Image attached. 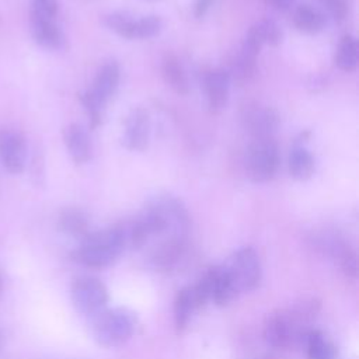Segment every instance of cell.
Returning a JSON list of instances; mask_svg holds the SVG:
<instances>
[{
    "label": "cell",
    "instance_id": "cell-13",
    "mask_svg": "<svg viewBox=\"0 0 359 359\" xmlns=\"http://www.w3.org/2000/svg\"><path fill=\"white\" fill-rule=\"evenodd\" d=\"M230 76L224 69H212L205 74L203 87L208 107L212 114H219L229 100Z\"/></svg>",
    "mask_w": 359,
    "mask_h": 359
},
{
    "label": "cell",
    "instance_id": "cell-22",
    "mask_svg": "<svg viewBox=\"0 0 359 359\" xmlns=\"http://www.w3.org/2000/svg\"><path fill=\"white\" fill-rule=\"evenodd\" d=\"M196 309L198 307L195 304L191 286L181 289L177 293V297L174 302V324L177 331H182L188 325L191 316Z\"/></svg>",
    "mask_w": 359,
    "mask_h": 359
},
{
    "label": "cell",
    "instance_id": "cell-10",
    "mask_svg": "<svg viewBox=\"0 0 359 359\" xmlns=\"http://www.w3.org/2000/svg\"><path fill=\"white\" fill-rule=\"evenodd\" d=\"M150 135V118L146 109L135 108L125 119L122 142L126 149L143 151L147 147Z\"/></svg>",
    "mask_w": 359,
    "mask_h": 359
},
{
    "label": "cell",
    "instance_id": "cell-3",
    "mask_svg": "<svg viewBox=\"0 0 359 359\" xmlns=\"http://www.w3.org/2000/svg\"><path fill=\"white\" fill-rule=\"evenodd\" d=\"M137 327L135 313L118 307L104 310L94 317L93 335L95 341L107 348H114L129 341Z\"/></svg>",
    "mask_w": 359,
    "mask_h": 359
},
{
    "label": "cell",
    "instance_id": "cell-2",
    "mask_svg": "<svg viewBox=\"0 0 359 359\" xmlns=\"http://www.w3.org/2000/svg\"><path fill=\"white\" fill-rule=\"evenodd\" d=\"M314 316L313 304H302L293 311H278L268 317L264 327V338L273 348H287L307 335L306 323Z\"/></svg>",
    "mask_w": 359,
    "mask_h": 359
},
{
    "label": "cell",
    "instance_id": "cell-24",
    "mask_svg": "<svg viewBox=\"0 0 359 359\" xmlns=\"http://www.w3.org/2000/svg\"><path fill=\"white\" fill-rule=\"evenodd\" d=\"M135 22L136 20L123 11H114L104 15V24L126 39H135Z\"/></svg>",
    "mask_w": 359,
    "mask_h": 359
},
{
    "label": "cell",
    "instance_id": "cell-20",
    "mask_svg": "<svg viewBox=\"0 0 359 359\" xmlns=\"http://www.w3.org/2000/svg\"><path fill=\"white\" fill-rule=\"evenodd\" d=\"M57 224L63 233H66L72 237L83 238L90 233L87 216L84 215V212H81L80 209H76V208L63 209L59 215Z\"/></svg>",
    "mask_w": 359,
    "mask_h": 359
},
{
    "label": "cell",
    "instance_id": "cell-5",
    "mask_svg": "<svg viewBox=\"0 0 359 359\" xmlns=\"http://www.w3.org/2000/svg\"><path fill=\"white\" fill-rule=\"evenodd\" d=\"M229 278L231 279L237 293L254 290L262 276L259 257L251 247H243L237 250L223 265Z\"/></svg>",
    "mask_w": 359,
    "mask_h": 359
},
{
    "label": "cell",
    "instance_id": "cell-6",
    "mask_svg": "<svg viewBox=\"0 0 359 359\" xmlns=\"http://www.w3.org/2000/svg\"><path fill=\"white\" fill-rule=\"evenodd\" d=\"M70 297L80 313L95 317L107 307L108 290L98 278L83 275L72 282Z\"/></svg>",
    "mask_w": 359,
    "mask_h": 359
},
{
    "label": "cell",
    "instance_id": "cell-27",
    "mask_svg": "<svg viewBox=\"0 0 359 359\" xmlns=\"http://www.w3.org/2000/svg\"><path fill=\"white\" fill-rule=\"evenodd\" d=\"M80 101H81V104H83V107H84V111H86V114H87V116H88V121H90V126L94 129V128H97L100 123H101V121H102V111H104V105L102 104H100L93 95H91V93L90 91H84V93H81L80 95Z\"/></svg>",
    "mask_w": 359,
    "mask_h": 359
},
{
    "label": "cell",
    "instance_id": "cell-15",
    "mask_svg": "<svg viewBox=\"0 0 359 359\" xmlns=\"http://www.w3.org/2000/svg\"><path fill=\"white\" fill-rule=\"evenodd\" d=\"M119 76L121 70L118 63L115 60H109L100 67V70L95 74L93 87L88 91L100 104L105 107V104L114 97V94L118 90Z\"/></svg>",
    "mask_w": 359,
    "mask_h": 359
},
{
    "label": "cell",
    "instance_id": "cell-31",
    "mask_svg": "<svg viewBox=\"0 0 359 359\" xmlns=\"http://www.w3.org/2000/svg\"><path fill=\"white\" fill-rule=\"evenodd\" d=\"M271 6H273L275 8H286L289 7V4L292 3V0H266Z\"/></svg>",
    "mask_w": 359,
    "mask_h": 359
},
{
    "label": "cell",
    "instance_id": "cell-25",
    "mask_svg": "<svg viewBox=\"0 0 359 359\" xmlns=\"http://www.w3.org/2000/svg\"><path fill=\"white\" fill-rule=\"evenodd\" d=\"M258 35L262 45L268 43L271 46H278L282 42V29L276 21L269 18H262L251 25Z\"/></svg>",
    "mask_w": 359,
    "mask_h": 359
},
{
    "label": "cell",
    "instance_id": "cell-11",
    "mask_svg": "<svg viewBox=\"0 0 359 359\" xmlns=\"http://www.w3.org/2000/svg\"><path fill=\"white\" fill-rule=\"evenodd\" d=\"M199 282L202 283L208 299L219 306L230 303L237 294V290L231 279L229 278L224 266L210 268Z\"/></svg>",
    "mask_w": 359,
    "mask_h": 359
},
{
    "label": "cell",
    "instance_id": "cell-30",
    "mask_svg": "<svg viewBox=\"0 0 359 359\" xmlns=\"http://www.w3.org/2000/svg\"><path fill=\"white\" fill-rule=\"evenodd\" d=\"M213 0H195V6H194V14L196 18H201L206 14V11L209 10L210 4Z\"/></svg>",
    "mask_w": 359,
    "mask_h": 359
},
{
    "label": "cell",
    "instance_id": "cell-8",
    "mask_svg": "<svg viewBox=\"0 0 359 359\" xmlns=\"http://www.w3.org/2000/svg\"><path fill=\"white\" fill-rule=\"evenodd\" d=\"M0 161L11 174H20L25 168L27 144L18 132L0 129Z\"/></svg>",
    "mask_w": 359,
    "mask_h": 359
},
{
    "label": "cell",
    "instance_id": "cell-1",
    "mask_svg": "<svg viewBox=\"0 0 359 359\" xmlns=\"http://www.w3.org/2000/svg\"><path fill=\"white\" fill-rule=\"evenodd\" d=\"M125 248L123 224H115L83 237L73 258L90 268H105L112 265Z\"/></svg>",
    "mask_w": 359,
    "mask_h": 359
},
{
    "label": "cell",
    "instance_id": "cell-9",
    "mask_svg": "<svg viewBox=\"0 0 359 359\" xmlns=\"http://www.w3.org/2000/svg\"><path fill=\"white\" fill-rule=\"evenodd\" d=\"M29 25L31 34L38 45L46 49H59L63 46V34L52 15L32 6L29 10Z\"/></svg>",
    "mask_w": 359,
    "mask_h": 359
},
{
    "label": "cell",
    "instance_id": "cell-18",
    "mask_svg": "<svg viewBox=\"0 0 359 359\" xmlns=\"http://www.w3.org/2000/svg\"><path fill=\"white\" fill-rule=\"evenodd\" d=\"M293 24L302 32L317 34L324 28L325 17L318 8L310 4H300L293 11Z\"/></svg>",
    "mask_w": 359,
    "mask_h": 359
},
{
    "label": "cell",
    "instance_id": "cell-33",
    "mask_svg": "<svg viewBox=\"0 0 359 359\" xmlns=\"http://www.w3.org/2000/svg\"><path fill=\"white\" fill-rule=\"evenodd\" d=\"M146 1H150V3H154V1H161V0H146Z\"/></svg>",
    "mask_w": 359,
    "mask_h": 359
},
{
    "label": "cell",
    "instance_id": "cell-26",
    "mask_svg": "<svg viewBox=\"0 0 359 359\" xmlns=\"http://www.w3.org/2000/svg\"><path fill=\"white\" fill-rule=\"evenodd\" d=\"M161 25V18L154 14L137 18L135 22V39H147L157 35Z\"/></svg>",
    "mask_w": 359,
    "mask_h": 359
},
{
    "label": "cell",
    "instance_id": "cell-14",
    "mask_svg": "<svg viewBox=\"0 0 359 359\" xmlns=\"http://www.w3.org/2000/svg\"><path fill=\"white\" fill-rule=\"evenodd\" d=\"M187 250V238H161L150 251V262L160 271L174 269Z\"/></svg>",
    "mask_w": 359,
    "mask_h": 359
},
{
    "label": "cell",
    "instance_id": "cell-21",
    "mask_svg": "<svg viewBox=\"0 0 359 359\" xmlns=\"http://www.w3.org/2000/svg\"><path fill=\"white\" fill-rule=\"evenodd\" d=\"M307 359H335L337 351L334 344L317 330H310L304 338Z\"/></svg>",
    "mask_w": 359,
    "mask_h": 359
},
{
    "label": "cell",
    "instance_id": "cell-32",
    "mask_svg": "<svg viewBox=\"0 0 359 359\" xmlns=\"http://www.w3.org/2000/svg\"><path fill=\"white\" fill-rule=\"evenodd\" d=\"M1 287H3V279H1V273H0V292H1Z\"/></svg>",
    "mask_w": 359,
    "mask_h": 359
},
{
    "label": "cell",
    "instance_id": "cell-12",
    "mask_svg": "<svg viewBox=\"0 0 359 359\" xmlns=\"http://www.w3.org/2000/svg\"><path fill=\"white\" fill-rule=\"evenodd\" d=\"M245 129L254 136L259 137H272L276 129L279 128V114L271 107L254 105L248 108L243 116Z\"/></svg>",
    "mask_w": 359,
    "mask_h": 359
},
{
    "label": "cell",
    "instance_id": "cell-17",
    "mask_svg": "<svg viewBox=\"0 0 359 359\" xmlns=\"http://www.w3.org/2000/svg\"><path fill=\"white\" fill-rule=\"evenodd\" d=\"M161 74L167 86L178 95H187L189 93L188 76L175 55L172 53L164 55L161 60Z\"/></svg>",
    "mask_w": 359,
    "mask_h": 359
},
{
    "label": "cell",
    "instance_id": "cell-4",
    "mask_svg": "<svg viewBox=\"0 0 359 359\" xmlns=\"http://www.w3.org/2000/svg\"><path fill=\"white\" fill-rule=\"evenodd\" d=\"M279 167V150L273 137L254 139L245 154V172L255 184L271 181Z\"/></svg>",
    "mask_w": 359,
    "mask_h": 359
},
{
    "label": "cell",
    "instance_id": "cell-28",
    "mask_svg": "<svg viewBox=\"0 0 359 359\" xmlns=\"http://www.w3.org/2000/svg\"><path fill=\"white\" fill-rule=\"evenodd\" d=\"M323 6L327 8L334 20H344L348 13L346 0H321Z\"/></svg>",
    "mask_w": 359,
    "mask_h": 359
},
{
    "label": "cell",
    "instance_id": "cell-19",
    "mask_svg": "<svg viewBox=\"0 0 359 359\" xmlns=\"http://www.w3.org/2000/svg\"><path fill=\"white\" fill-rule=\"evenodd\" d=\"M289 174L296 181H306L314 172V158L303 146H294L287 160Z\"/></svg>",
    "mask_w": 359,
    "mask_h": 359
},
{
    "label": "cell",
    "instance_id": "cell-29",
    "mask_svg": "<svg viewBox=\"0 0 359 359\" xmlns=\"http://www.w3.org/2000/svg\"><path fill=\"white\" fill-rule=\"evenodd\" d=\"M34 7L42 10L43 13L55 17L57 13V1L56 0H32Z\"/></svg>",
    "mask_w": 359,
    "mask_h": 359
},
{
    "label": "cell",
    "instance_id": "cell-16",
    "mask_svg": "<svg viewBox=\"0 0 359 359\" xmlns=\"http://www.w3.org/2000/svg\"><path fill=\"white\" fill-rule=\"evenodd\" d=\"M66 149L76 164H84L91 156V144L87 132L77 123H70L63 130Z\"/></svg>",
    "mask_w": 359,
    "mask_h": 359
},
{
    "label": "cell",
    "instance_id": "cell-7",
    "mask_svg": "<svg viewBox=\"0 0 359 359\" xmlns=\"http://www.w3.org/2000/svg\"><path fill=\"white\" fill-rule=\"evenodd\" d=\"M261 48H262V42L257 36L255 31L250 27L245 34V38L240 46V50L234 59L231 74L229 73L230 79L233 77L237 83L248 81L255 72L257 57H258Z\"/></svg>",
    "mask_w": 359,
    "mask_h": 359
},
{
    "label": "cell",
    "instance_id": "cell-23",
    "mask_svg": "<svg viewBox=\"0 0 359 359\" xmlns=\"http://www.w3.org/2000/svg\"><path fill=\"white\" fill-rule=\"evenodd\" d=\"M335 65L344 72H353L358 67V45L352 35H344L335 53Z\"/></svg>",
    "mask_w": 359,
    "mask_h": 359
}]
</instances>
